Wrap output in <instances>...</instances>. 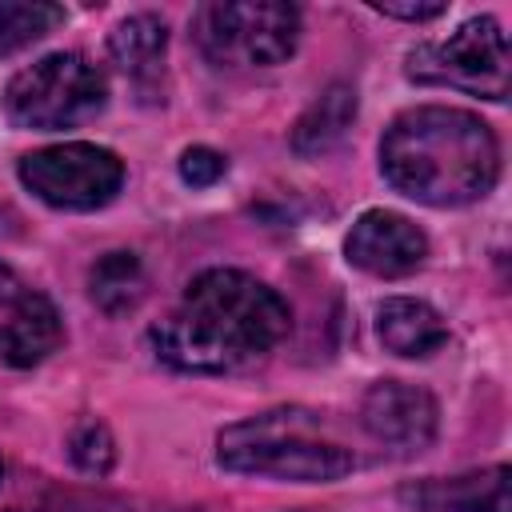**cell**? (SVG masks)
Listing matches in <instances>:
<instances>
[{
	"mask_svg": "<svg viewBox=\"0 0 512 512\" xmlns=\"http://www.w3.org/2000/svg\"><path fill=\"white\" fill-rule=\"evenodd\" d=\"M108 100L104 76L76 52H52L20 68L4 88V112L20 128L52 132L96 116Z\"/></svg>",
	"mask_w": 512,
	"mask_h": 512,
	"instance_id": "5",
	"label": "cell"
},
{
	"mask_svg": "<svg viewBox=\"0 0 512 512\" xmlns=\"http://www.w3.org/2000/svg\"><path fill=\"white\" fill-rule=\"evenodd\" d=\"M56 24H64L60 4L44 0H0V60L24 52L40 36H48Z\"/></svg>",
	"mask_w": 512,
	"mask_h": 512,
	"instance_id": "16",
	"label": "cell"
},
{
	"mask_svg": "<svg viewBox=\"0 0 512 512\" xmlns=\"http://www.w3.org/2000/svg\"><path fill=\"white\" fill-rule=\"evenodd\" d=\"M20 180L32 196H40L52 208L92 212L120 192L124 164L116 152L96 144H56V148L28 152L20 160Z\"/></svg>",
	"mask_w": 512,
	"mask_h": 512,
	"instance_id": "7",
	"label": "cell"
},
{
	"mask_svg": "<svg viewBox=\"0 0 512 512\" xmlns=\"http://www.w3.org/2000/svg\"><path fill=\"white\" fill-rule=\"evenodd\" d=\"M344 256H348V264H356L368 276L396 280L424 264L428 240L408 216L372 208L352 224V232L344 240Z\"/></svg>",
	"mask_w": 512,
	"mask_h": 512,
	"instance_id": "9",
	"label": "cell"
},
{
	"mask_svg": "<svg viewBox=\"0 0 512 512\" xmlns=\"http://www.w3.org/2000/svg\"><path fill=\"white\" fill-rule=\"evenodd\" d=\"M360 420L380 444H388L396 452H424L436 440L440 408H436L432 392H424L416 384L380 380L364 392Z\"/></svg>",
	"mask_w": 512,
	"mask_h": 512,
	"instance_id": "8",
	"label": "cell"
},
{
	"mask_svg": "<svg viewBox=\"0 0 512 512\" xmlns=\"http://www.w3.org/2000/svg\"><path fill=\"white\" fill-rule=\"evenodd\" d=\"M16 296H20V284H16V276L0 264V304H12Z\"/></svg>",
	"mask_w": 512,
	"mask_h": 512,
	"instance_id": "20",
	"label": "cell"
},
{
	"mask_svg": "<svg viewBox=\"0 0 512 512\" xmlns=\"http://www.w3.org/2000/svg\"><path fill=\"white\" fill-rule=\"evenodd\" d=\"M68 460L88 472V476H104L116 460V444H112V432L100 424V420H84L72 428L68 436Z\"/></svg>",
	"mask_w": 512,
	"mask_h": 512,
	"instance_id": "17",
	"label": "cell"
},
{
	"mask_svg": "<svg viewBox=\"0 0 512 512\" xmlns=\"http://www.w3.org/2000/svg\"><path fill=\"white\" fill-rule=\"evenodd\" d=\"M164 48H168V28L160 16L152 12H136V16H124L112 36H108V52L116 60V68L136 80V84H148L160 76V64H164Z\"/></svg>",
	"mask_w": 512,
	"mask_h": 512,
	"instance_id": "14",
	"label": "cell"
},
{
	"mask_svg": "<svg viewBox=\"0 0 512 512\" xmlns=\"http://www.w3.org/2000/svg\"><path fill=\"white\" fill-rule=\"evenodd\" d=\"M192 32L220 68H272L296 52L300 12L280 0H220L192 16Z\"/></svg>",
	"mask_w": 512,
	"mask_h": 512,
	"instance_id": "4",
	"label": "cell"
},
{
	"mask_svg": "<svg viewBox=\"0 0 512 512\" xmlns=\"http://www.w3.org/2000/svg\"><path fill=\"white\" fill-rule=\"evenodd\" d=\"M88 296L100 312L124 316L144 300V268L136 252H108L88 272Z\"/></svg>",
	"mask_w": 512,
	"mask_h": 512,
	"instance_id": "15",
	"label": "cell"
},
{
	"mask_svg": "<svg viewBox=\"0 0 512 512\" xmlns=\"http://www.w3.org/2000/svg\"><path fill=\"white\" fill-rule=\"evenodd\" d=\"M224 168H228V160H224L220 152L204 148V144H196V148H188V152L180 156V180L192 184V188L216 184V180L224 176Z\"/></svg>",
	"mask_w": 512,
	"mask_h": 512,
	"instance_id": "18",
	"label": "cell"
},
{
	"mask_svg": "<svg viewBox=\"0 0 512 512\" xmlns=\"http://www.w3.org/2000/svg\"><path fill=\"white\" fill-rule=\"evenodd\" d=\"M512 472L504 464L452 480H416L400 488V500L416 512H508Z\"/></svg>",
	"mask_w": 512,
	"mask_h": 512,
	"instance_id": "10",
	"label": "cell"
},
{
	"mask_svg": "<svg viewBox=\"0 0 512 512\" xmlns=\"http://www.w3.org/2000/svg\"><path fill=\"white\" fill-rule=\"evenodd\" d=\"M64 340L60 312L40 292H20L8 308V320H0V364L8 368H32L48 360Z\"/></svg>",
	"mask_w": 512,
	"mask_h": 512,
	"instance_id": "11",
	"label": "cell"
},
{
	"mask_svg": "<svg viewBox=\"0 0 512 512\" xmlns=\"http://www.w3.org/2000/svg\"><path fill=\"white\" fill-rule=\"evenodd\" d=\"M216 460L228 472L272 476L296 484L340 480L356 468V456L320 432V420L304 408H272L252 420L228 424L216 440Z\"/></svg>",
	"mask_w": 512,
	"mask_h": 512,
	"instance_id": "3",
	"label": "cell"
},
{
	"mask_svg": "<svg viewBox=\"0 0 512 512\" xmlns=\"http://www.w3.org/2000/svg\"><path fill=\"white\" fill-rule=\"evenodd\" d=\"M288 328L292 312L276 288L240 268H208L152 328V348L180 372L224 376L260 364Z\"/></svg>",
	"mask_w": 512,
	"mask_h": 512,
	"instance_id": "1",
	"label": "cell"
},
{
	"mask_svg": "<svg viewBox=\"0 0 512 512\" xmlns=\"http://www.w3.org/2000/svg\"><path fill=\"white\" fill-rule=\"evenodd\" d=\"M376 336L396 356H432L448 340V324L440 312L412 296H392L376 308Z\"/></svg>",
	"mask_w": 512,
	"mask_h": 512,
	"instance_id": "12",
	"label": "cell"
},
{
	"mask_svg": "<svg viewBox=\"0 0 512 512\" xmlns=\"http://www.w3.org/2000/svg\"><path fill=\"white\" fill-rule=\"evenodd\" d=\"M380 172L416 204L460 208L492 192L500 176V144L480 116L464 108L420 104L384 128Z\"/></svg>",
	"mask_w": 512,
	"mask_h": 512,
	"instance_id": "2",
	"label": "cell"
},
{
	"mask_svg": "<svg viewBox=\"0 0 512 512\" xmlns=\"http://www.w3.org/2000/svg\"><path fill=\"white\" fill-rule=\"evenodd\" d=\"M372 12L396 16V20H436L448 12L444 0H372Z\"/></svg>",
	"mask_w": 512,
	"mask_h": 512,
	"instance_id": "19",
	"label": "cell"
},
{
	"mask_svg": "<svg viewBox=\"0 0 512 512\" xmlns=\"http://www.w3.org/2000/svg\"><path fill=\"white\" fill-rule=\"evenodd\" d=\"M352 120H356V88L344 84V80L328 84L308 104V112L296 120V128H292L296 156H324V152H332L344 140V132L352 128Z\"/></svg>",
	"mask_w": 512,
	"mask_h": 512,
	"instance_id": "13",
	"label": "cell"
},
{
	"mask_svg": "<svg viewBox=\"0 0 512 512\" xmlns=\"http://www.w3.org/2000/svg\"><path fill=\"white\" fill-rule=\"evenodd\" d=\"M408 76L420 84H448L480 100H504L512 80L508 36L492 16H472L448 40L412 48Z\"/></svg>",
	"mask_w": 512,
	"mask_h": 512,
	"instance_id": "6",
	"label": "cell"
}]
</instances>
